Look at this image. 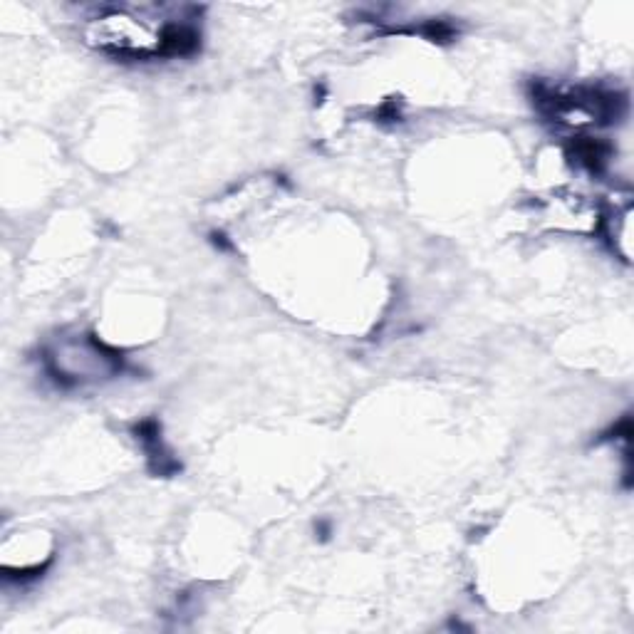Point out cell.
Listing matches in <instances>:
<instances>
[{
  "instance_id": "1",
  "label": "cell",
  "mask_w": 634,
  "mask_h": 634,
  "mask_svg": "<svg viewBox=\"0 0 634 634\" xmlns=\"http://www.w3.org/2000/svg\"><path fill=\"white\" fill-rule=\"evenodd\" d=\"M134 434H137V441L144 446L147 451V459L152 464V471L157 476H171L176 471H181V464L174 459V456L166 451L164 441H161V426L157 419H144L134 426Z\"/></svg>"
},
{
  "instance_id": "2",
  "label": "cell",
  "mask_w": 634,
  "mask_h": 634,
  "mask_svg": "<svg viewBox=\"0 0 634 634\" xmlns=\"http://www.w3.org/2000/svg\"><path fill=\"white\" fill-rule=\"evenodd\" d=\"M612 147L607 142H600V139L592 137H578L570 147V157H573L582 169H587L590 174H602L610 161Z\"/></svg>"
}]
</instances>
